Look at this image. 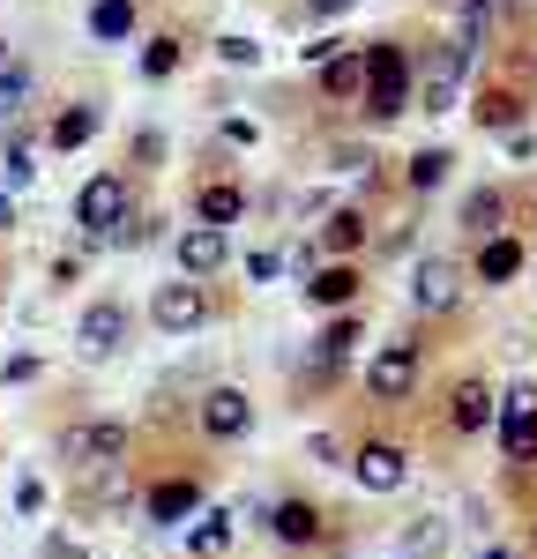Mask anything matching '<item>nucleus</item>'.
<instances>
[{
	"label": "nucleus",
	"mask_w": 537,
	"mask_h": 559,
	"mask_svg": "<svg viewBox=\"0 0 537 559\" xmlns=\"http://www.w3.org/2000/svg\"><path fill=\"white\" fill-rule=\"evenodd\" d=\"M537 105V52H508V60H486V83L470 97V120L486 134H515Z\"/></svg>",
	"instance_id": "f257e3e1"
},
{
	"label": "nucleus",
	"mask_w": 537,
	"mask_h": 559,
	"mask_svg": "<svg viewBox=\"0 0 537 559\" xmlns=\"http://www.w3.org/2000/svg\"><path fill=\"white\" fill-rule=\"evenodd\" d=\"M358 52H366V83H358L366 120L389 128V120L410 112V52H403V38H373V45H358Z\"/></svg>",
	"instance_id": "f03ea898"
},
{
	"label": "nucleus",
	"mask_w": 537,
	"mask_h": 559,
	"mask_svg": "<svg viewBox=\"0 0 537 559\" xmlns=\"http://www.w3.org/2000/svg\"><path fill=\"white\" fill-rule=\"evenodd\" d=\"M128 448H134V432L120 426V418H83V426L60 432V455H68V471H83V477L128 471Z\"/></svg>",
	"instance_id": "7ed1b4c3"
},
{
	"label": "nucleus",
	"mask_w": 537,
	"mask_h": 559,
	"mask_svg": "<svg viewBox=\"0 0 537 559\" xmlns=\"http://www.w3.org/2000/svg\"><path fill=\"white\" fill-rule=\"evenodd\" d=\"M128 216H134L128 173H90L83 179V194H75V231H83V239H120Z\"/></svg>",
	"instance_id": "20e7f679"
},
{
	"label": "nucleus",
	"mask_w": 537,
	"mask_h": 559,
	"mask_svg": "<svg viewBox=\"0 0 537 559\" xmlns=\"http://www.w3.org/2000/svg\"><path fill=\"white\" fill-rule=\"evenodd\" d=\"M470 75V60L455 52V45H426V52H410V105H426V112H448L455 105V90Z\"/></svg>",
	"instance_id": "39448f33"
},
{
	"label": "nucleus",
	"mask_w": 537,
	"mask_h": 559,
	"mask_svg": "<svg viewBox=\"0 0 537 559\" xmlns=\"http://www.w3.org/2000/svg\"><path fill=\"white\" fill-rule=\"evenodd\" d=\"M418 373H426V344L396 336V344H381L366 358V395L373 403H410L418 395Z\"/></svg>",
	"instance_id": "423d86ee"
},
{
	"label": "nucleus",
	"mask_w": 537,
	"mask_h": 559,
	"mask_svg": "<svg viewBox=\"0 0 537 559\" xmlns=\"http://www.w3.org/2000/svg\"><path fill=\"white\" fill-rule=\"evenodd\" d=\"M128 299H90L83 321H75V344H83V358H120L128 350Z\"/></svg>",
	"instance_id": "0eeeda50"
},
{
	"label": "nucleus",
	"mask_w": 537,
	"mask_h": 559,
	"mask_svg": "<svg viewBox=\"0 0 537 559\" xmlns=\"http://www.w3.org/2000/svg\"><path fill=\"white\" fill-rule=\"evenodd\" d=\"M500 448H508V463H537V388H508L500 403Z\"/></svg>",
	"instance_id": "6e6552de"
},
{
	"label": "nucleus",
	"mask_w": 537,
	"mask_h": 559,
	"mask_svg": "<svg viewBox=\"0 0 537 559\" xmlns=\"http://www.w3.org/2000/svg\"><path fill=\"white\" fill-rule=\"evenodd\" d=\"M150 321H157L165 336H187V329H202V321H210V292H202V284H187V276H179V284H157Z\"/></svg>",
	"instance_id": "1a4fd4ad"
},
{
	"label": "nucleus",
	"mask_w": 537,
	"mask_h": 559,
	"mask_svg": "<svg viewBox=\"0 0 537 559\" xmlns=\"http://www.w3.org/2000/svg\"><path fill=\"white\" fill-rule=\"evenodd\" d=\"M194 418L210 440H247L254 432V403H247V388H210L202 403H194Z\"/></svg>",
	"instance_id": "9d476101"
},
{
	"label": "nucleus",
	"mask_w": 537,
	"mask_h": 559,
	"mask_svg": "<svg viewBox=\"0 0 537 559\" xmlns=\"http://www.w3.org/2000/svg\"><path fill=\"white\" fill-rule=\"evenodd\" d=\"M239 216H247V179H202V187H194V224H210V231H231V224H239Z\"/></svg>",
	"instance_id": "9b49d317"
},
{
	"label": "nucleus",
	"mask_w": 537,
	"mask_h": 559,
	"mask_svg": "<svg viewBox=\"0 0 537 559\" xmlns=\"http://www.w3.org/2000/svg\"><path fill=\"white\" fill-rule=\"evenodd\" d=\"M224 261H231V239H224V231H210V224H187V231H179V276H187V284L217 276Z\"/></svg>",
	"instance_id": "f8f14e48"
},
{
	"label": "nucleus",
	"mask_w": 537,
	"mask_h": 559,
	"mask_svg": "<svg viewBox=\"0 0 537 559\" xmlns=\"http://www.w3.org/2000/svg\"><path fill=\"white\" fill-rule=\"evenodd\" d=\"M403 471H410V455H403L396 440H366V448L351 455V477L366 485V492H396Z\"/></svg>",
	"instance_id": "ddd939ff"
},
{
	"label": "nucleus",
	"mask_w": 537,
	"mask_h": 559,
	"mask_svg": "<svg viewBox=\"0 0 537 559\" xmlns=\"http://www.w3.org/2000/svg\"><path fill=\"white\" fill-rule=\"evenodd\" d=\"M455 299H463V276H455V261L426 254V261H418V276H410V306H418V313H448Z\"/></svg>",
	"instance_id": "4468645a"
},
{
	"label": "nucleus",
	"mask_w": 537,
	"mask_h": 559,
	"mask_svg": "<svg viewBox=\"0 0 537 559\" xmlns=\"http://www.w3.org/2000/svg\"><path fill=\"white\" fill-rule=\"evenodd\" d=\"M492 23H500V0H455V23H448V45L463 60H478L492 45Z\"/></svg>",
	"instance_id": "2eb2a0df"
},
{
	"label": "nucleus",
	"mask_w": 537,
	"mask_h": 559,
	"mask_svg": "<svg viewBox=\"0 0 537 559\" xmlns=\"http://www.w3.org/2000/svg\"><path fill=\"white\" fill-rule=\"evenodd\" d=\"M523 239H515V231H492V239H478V261H470V276H478V284H515V276H523Z\"/></svg>",
	"instance_id": "dca6fc26"
},
{
	"label": "nucleus",
	"mask_w": 537,
	"mask_h": 559,
	"mask_svg": "<svg viewBox=\"0 0 537 559\" xmlns=\"http://www.w3.org/2000/svg\"><path fill=\"white\" fill-rule=\"evenodd\" d=\"M299 284H307V306H329V313H344V306L358 299V284H366V276H358V261H329V269H307Z\"/></svg>",
	"instance_id": "f3484780"
},
{
	"label": "nucleus",
	"mask_w": 537,
	"mask_h": 559,
	"mask_svg": "<svg viewBox=\"0 0 537 559\" xmlns=\"http://www.w3.org/2000/svg\"><path fill=\"white\" fill-rule=\"evenodd\" d=\"M90 38L97 45H134L142 38V0H90Z\"/></svg>",
	"instance_id": "a211bd4d"
},
{
	"label": "nucleus",
	"mask_w": 537,
	"mask_h": 559,
	"mask_svg": "<svg viewBox=\"0 0 537 559\" xmlns=\"http://www.w3.org/2000/svg\"><path fill=\"white\" fill-rule=\"evenodd\" d=\"M455 224H463L470 239H492V231H508V187H470Z\"/></svg>",
	"instance_id": "6ab92c4d"
},
{
	"label": "nucleus",
	"mask_w": 537,
	"mask_h": 559,
	"mask_svg": "<svg viewBox=\"0 0 537 559\" xmlns=\"http://www.w3.org/2000/svg\"><path fill=\"white\" fill-rule=\"evenodd\" d=\"M202 515V485L194 477H165L157 492H150V522H165V530H179V522Z\"/></svg>",
	"instance_id": "aec40b11"
},
{
	"label": "nucleus",
	"mask_w": 537,
	"mask_h": 559,
	"mask_svg": "<svg viewBox=\"0 0 537 559\" xmlns=\"http://www.w3.org/2000/svg\"><path fill=\"white\" fill-rule=\"evenodd\" d=\"M97 128H105V112H97V105H60V112L45 120V142H52V150H83Z\"/></svg>",
	"instance_id": "412c9836"
},
{
	"label": "nucleus",
	"mask_w": 537,
	"mask_h": 559,
	"mask_svg": "<svg viewBox=\"0 0 537 559\" xmlns=\"http://www.w3.org/2000/svg\"><path fill=\"white\" fill-rule=\"evenodd\" d=\"M486 418H492V388L486 381H455L448 388V426L455 432H486Z\"/></svg>",
	"instance_id": "4be33fe9"
},
{
	"label": "nucleus",
	"mask_w": 537,
	"mask_h": 559,
	"mask_svg": "<svg viewBox=\"0 0 537 559\" xmlns=\"http://www.w3.org/2000/svg\"><path fill=\"white\" fill-rule=\"evenodd\" d=\"M179 68H187V38H179V31H150V38H142V75H150V83H172Z\"/></svg>",
	"instance_id": "5701e85b"
},
{
	"label": "nucleus",
	"mask_w": 537,
	"mask_h": 559,
	"mask_svg": "<svg viewBox=\"0 0 537 559\" xmlns=\"http://www.w3.org/2000/svg\"><path fill=\"white\" fill-rule=\"evenodd\" d=\"M321 508H307V500H284L276 515H268V530H276V545H321Z\"/></svg>",
	"instance_id": "b1692460"
},
{
	"label": "nucleus",
	"mask_w": 537,
	"mask_h": 559,
	"mask_svg": "<svg viewBox=\"0 0 537 559\" xmlns=\"http://www.w3.org/2000/svg\"><path fill=\"white\" fill-rule=\"evenodd\" d=\"M187 552L194 559H224L231 552V515H224V508H202L194 530H187Z\"/></svg>",
	"instance_id": "393cba45"
},
{
	"label": "nucleus",
	"mask_w": 537,
	"mask_h": 559,
	"mask_svg": "<svg viewBox=\"0 0 537 559\" xmlns=\"http://www.w3.org/2000/svg\"><path fill=\"white\" fill-rule=\"evenodd\" d=\"M358 83H366V52H358V45H344V52L321 68V97H358Z\"/></svg>",
	"instance_id": "a878e982"
},
{
	"label": "nucleus",
	"mask_w": 537,
	"mask_h": 559,
	"mask_svg": "<svg viewBox=\"0 0 537 559\" xmlns=\"http://www.w3.org/2000/svg\"><path fill=\"white\" fill-rule=\"evenodd\" d=\"M448 165H455V150H418V157L403 165V187H410V194H433V187H448Z\"/></svg>",
	"instance_id": "bb28decb"
},
{
	"label": "nucleus",
	"mask_w": 537,
	"mask_h": 559,
	"mask_svg": "<svg viewBox=\"0 0 537 559\" xmlns=\"http://www.w3.org/2000/svg\"><path fill=\"white\" fill-rule=\"evenodd\" d=\"M321 247H329L336 261H351L358 247H366V210H336V216H329V231H321Z\"/></svg>",
	"instance_id": "cd10ccee"
},
{
	"label": "nucleus",
	"mask_w": 537,
	"mask_h": 559,
	"mask_svg": "<svg viewBox=\"0 0 537 559\" xmlns=\"http://www.w3.org/2000/svg\"><path fill=\"white\" fill-rule=\"evenodd\" d=\"M23 105H31V68H8V75H0V120L15 128V120H23Z\"/></svg>",
	"instance_id": "c85d7f7f"
},
{
	"label": "nucleus",
	"mask_w": 537,
	"mask_h": 559,
	"mask_svg": "<svg viewBox=\"0 0 537 559\" xmlns=\"http://www.w3.org/2000/svg\"><path fill=\"white\" fill-rule=\"evenodd\" d=\"M217 60H224V68H254L262 45H254V38H217Z\"/></svg>",
	"instance_id": "c756f323"
},
{
	"label": "nucleus",
	"mask_w": 537,
	"mask_h": 559,
	"mask_svg": "<svg viewBox=\"0 0 537 559\" xmlns=\"http://www.w3.org/2000/svg\"><path fill=\"white\" fill-rule=\"evenodd\" d=\"M403 545H410V552H426V559H433V545H441V522H433V515H418V522H410V537H403Z\"/></svg>",
	"instance_id": "7c9ffc66"
},
{
	"label": "nucleus",
	"mask_w": 537,
	"mask_h": 559,
	"mask_svg": "<svg viewBox=\"0 0 537 559\" xmlns=\"http://www.w3.org/2000/svg\"><path fill=\"white\" fill-rule=\"evenodd\" d=\"M336 52H344V38H313V45H299V60H307V68H329Z\"/></svg>",
	"instance_id": "2f4dec72"
},
{
	"label": "nucleus",
	"mask_w": 537,
	"mask_h": 559,
	"mask_svg": "<svg viewBox=\"0 0 537 559\" xmlns=\"http://www.w3.org/2000/svg\"><path fill=\"white\" fill-rule=\"evenodd\" d=\"M15 508H23V515H38V508H45V485H38V477H23V485H15Z\"/></svg>",
	"instance_id": "473e14b6"
},
{
	"label": "nucleus",
	"mask_w": 537,
	"mask_h": 559,
	"mask_svg": "<svg viewBox=\"0 0 537 559\" xmlns=\"http://www.w3.org/2000/svg\"><path fill=\"white\" fill-rule=\"evenodd\" d=\"M351 0H307V23H329V15H344Z\"/></svg>",
	"instance_id": "72a5a7b5"
},
{
	"label": "nucleus",
	"mask_w": 537,
	"mask_h": 559,
	"mask_svg": "<svg viewBox=\"0 0 537 559\" xmlns=\"http://www.w3.org/2000/svg\"><path fill=\"white\" fill-rule=\"evenodd\" d=\"M8 224H15V194L0 187V231H8Z\"/></svg>",
	"instance_id": "f704fd0d"
},
{
	"label": "nucleus",
	"mask_w": 537,
	"mask_h": 559,
	"mask_svg": "<svg viewBox=\"0 0 537 559\" xmlns=\"http://www.w3.org/2000/svg\"><path fill=\"white\" fill-rule=\"evenodd\" d=\"M470 559H515V552H500V545H492V552H470Z\"/></svg>",
	"instance_id": "c9c22d12"
},
{
	"label": "nucleus",
	"mask_w": 537,
	"mask_h": 559,
	"mask_svg": "<svg viewBox=\"0 0 537 559\" xmlns=\"http://www.w3.org/2000/svg\"><path fill=\"white\" fill-rule=\"evenodd\" d=\"M0 60H8V45H0Z\"/></svg>",
	"instance_id": "e433bc0d"
}]
</instances>
